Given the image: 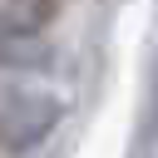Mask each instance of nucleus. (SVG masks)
Returning <instances> with one entry per match:
<instances>
[{"label": "nucleus", "instance_id": "f257e3e1", "mask_svg": "<svg viewBox=\"0 0 158 158\" xmlns=\"http://www.w3.org/2000/svg\"><path fill=\"white\" fill-rule=\"evenodd\" d=\"M64 118V99L35 84H10L0 89V148L10 153H30L40 148Z\"/></svg>", "mask_w": 158, "mask_h": 158}, {"label": "nucleus", "instance_id": "f03ea898", "mask_svg": "<svg viewBox=\"0 0 158 158\" xmlns=\"http://www.w3.org/2000/svg\"><path fill=\"white\" fill-rule=\"evenodd\" d=\"M59 20V0H0V35H44Z\"/></svg>", "mask_w": 158, "mask_h": 158}, {"label": "nucleus", "instance_id": "7ed1b4c3", "mask_svg": "<svg viewBox=\"0 0 158 158\" xmlns=\"http://www.w3.org/2000/svg\"><path fill=\"white\" fill-rule=\"evenodd\" d=\"M0 64L25 69V74H44L54 64V44L44 35H0Z\"/></svg>", "mask_w": 158, "mask_h": 158}]
</instances>
